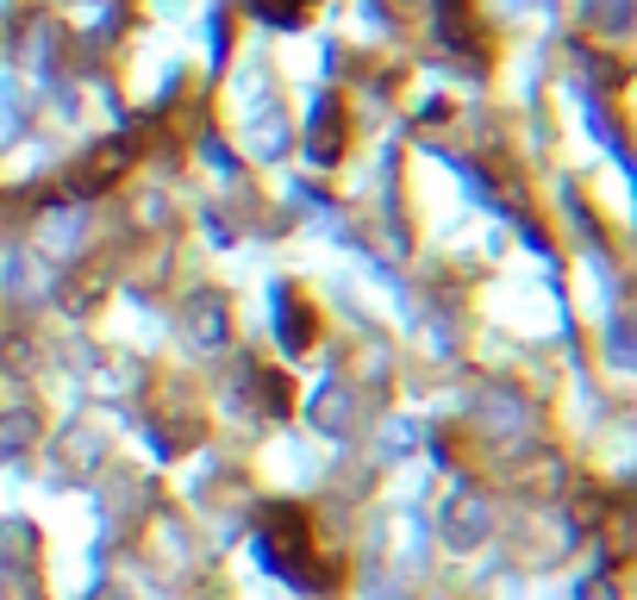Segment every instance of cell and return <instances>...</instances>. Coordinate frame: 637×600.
I'll return each instance as SVG.
<instances>
[{
  "label": "cell",
  "instance_id": "cell-1",
  "mask_svg": "<svg viewBox=\"0 0 637 600\" xmlns=\"http://www.w3.org/2000/svg\"><path fill=\"white\" fill-rule=\"evenodd\" d=\"M256 544H263V557L270 569H282L288 581L300 588H338V563L319 557V544H312V513L307 506H263V525H256Z\"/></svg>",
  "mask_w": 637,
  "mask_h": 600
},
{
  "label": "cell",
  "instance_id": "cell-2",
  "mask_svg": "<svg viewBox=\"0 0 637 600\" xmlns=\"http://www.w3.org/2000/svg\"><path fill=\"white\" fill-rule=\"evenodd\" d=\"M338 132H344L338 100H326V107H319V119H312V151H319V156H338Z\"/></svg>",
  "mask_w": 637,
  "mask_h": 600
},
{
  "label": "cell",
  "instance_id": "cell-3",
  "mask_svg": "<svg viewBox=\"0 0 637 600\" xmlns=\"http://www.w3.org/2000/svg\"><path fill=\"white\" fill-rule=\"evenodd\" d=\"M282 331H288L294 350H307V345H312V338H307V331H312V313L294 307V301H282Z\"/></svg>",
  "mask_w": 637,
  "mask_h": 600
}]
</instances>
